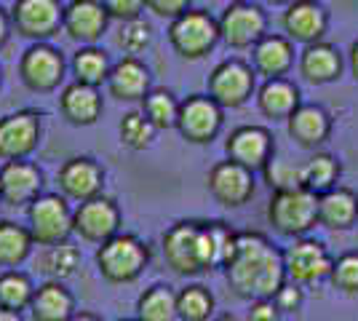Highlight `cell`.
<instances>
[{
  "mask_svg": "<svg viewBox=\"0 0 358 321\" xmlns=\"http://www.w3.org/2000/svg\"><path fill=\"white\" fill-rule=\"evenodd\" d=\"M110 70H113V62H110V57H107V51L96 48L94 43L80 48L73 59L75 80H83V83H91V86H102V83H107Z\"/></svg>",
  "mask_w": 358,
  "mask_h": 321,
  "instance_id": "cell-33",
  "label": "cell"
},
{
  "mask_svg": "<svg viewBox=\"0 0 358 321\" xmlns=\"http://www.w3.org/2000/svg\"><path fill=\"white\" fill-rule=\"evenodd\" d=\"M0 204H3V196H0Z\"/></svg>",
  "mask_w": 358,
  "mask_h": 321,
  "instance_id": "cell-51",
  "label": "cell"
},
{
  "mask_svg": "<svg viewBox=\"0 0 358 321\" xmlns=\"http://www.w3.org/2000/svg\"><path fill=\"white\" fill-rule=\"evenodd\" d=\"M268 222L286 238H299L318 225V196L308 187L275 190L268 204Z\"/></svg>",
  "mask_w": 358,
  "mask_h": 321,
  "instance_id": "cell-4",
  "label": "cell"
},
{
  "mask_svg": "<svg viewBox=\"0 0 358 321\" xmlns=\"http://www.w3.org/2000/svg\"><path fill=\"white\" fill-rule=\"evenodd\" d=\"M19 78L35 94L57 92L64 80V57L59 48L35 41L19 59Z\"/></svg>",
  "mask_w": 358,
  "mask_h": 321,
  "instance_id": "cell-8",
  "label": "cell"
},
{
  "mask_svg": "<svg viewBox=\"0 0 358 321\" xmlns=\"http://www.w3.org/2000/svg\"><path fill=\"white\" fill-rule=\"evenodd\" d=\"M57 183H59L62 196H67L70 201L80 204L86 199H94L102 193L105 187V169L99 166L94 158L86 155H78L64 161V166L57 174Z\"/></svg>",
  "mask_w": 358,
  "mask_h": 321,
  "instance_id": "cell-18",
  "label": "cell"
},
{
  "mask_svg": "<svg viewBox=\"0 0 358 321\" xmlns=\"http://www.w3.org/2000/svg\"><path fill=\"white\" fill-rule=\"evenodd\" d=\"M115 43L120 46V51L126 57H136L142 51H148L150 43H152V24L145 22L142 16H134V19H126L120 22V30Z\"/></svg>",
  "mask_w": 358,
  "mask_h": 321,
  "instance_id": "cell-38",
  "label": "cell"
},
{
  "mask_svg": "<svg viewBox=\"0 0 358 321\" xmlns=\"http://www.w3.org/2000/svg\"><path fill=\"white\" fill-rule=\"evenodd\" d=\"M73 228L75 233L89 241V244H102L110 236H115L120 230V209L118 204L107 196H94L78 204L73 214Z\"/></svg>",
  "mask_w": 358,
  "mask_h": 321,
  "instance_id": "cell-14",
  "label": "cell"
},
{
  "mask_svg": "<svg viewBox=\"0 0 358 321\" xmlns=\"http://www.w3.org/2000/svg\"><path fill=\"white\" fill-rule=\"evenodd\" d=\"M11 14H6L3 8H0V48L8 43V35H11Z\"/></svg>",
  "mask_w": 358,
  "mask_h": 321,
  "instance_id": "cell-45",
  "label": "cell"
},
{
  "mask_svg": "<svg viewBox=\"0 0 358 321\" xmlns=\"http://www.w3.org/2000/svg\"><path fill=\"white\" fill-rule=\"evenodd\" d=\"M32 246H35V238L30 228L11 220L0 222V268H19L30 257Z\"/></svg>",
  "mask_w": 358,
  "mask_h": 321,
  "instance_id": "cell-29",
  "label": "cell"
},
{
  "mask_svg": "<svg viewBox=\"0 0 358 321\" xmlns=\"http://www.w3.org/2000/svg\"><path fill=\"white\" fill-rule=\"evenodd\" d=\"M220 22V35L230 48H252L268 32V14L252 0L230 3Z\"/></svg>",
  "mask_w": 358,
  "mask_h": 321,
  "instance_id": "cell-11",
  "label": "cell"
},
{
  "mask_svg": "<svg viewBox=\"0 0 358 321\" xmlns=\"http://www.w3.org/2000/svg\"><path fill=\"white\" fill-rule=\"evenodd\" d=\"M331 255L321 241L315 238H305L299 236L292 241V246L284 249V265H286V278L294 281L299 287L308 284H318L321 278H329L331 273Z\"/></svg>",
  "mask_w": 358,
  "mask_h": 321,
  "instance_id": "cell-10",
  "label": "cell"
},
{
  "mask_svg": "<svg viewBox=\"0 0 358 321\" xmlns=\"http://www.w3.org/2000/svg\"><path fill=\"white\" fill-rule=\"evenodd\" d=\"M224 153L252 171H262L275 155V142L265 126H238L224 142Z\"/></svg>",
  "mask_w": 358,
  "mask_h": 321,
  "instance_id": "cell-16",
  "label": "cell"
},
{
  "mask_svg": "<svg viewBox=\"0 0 358 321\" xmlns=\"http://www.w3.org/2000/svg\"><path fill=\"white\" fill-rule=\"evenodd\" d=\"M64 6L62 0H14L11 24L22 38L45 41L62 30Z\"/></svg>",
  "mask_w": 358,
  "mask_h": 321,
  "instance_id": "cell-13",
  "label": "cell"
},
{
  "mask_svg": "<svg viewBox=\"0 0 358 321\" xmlns=\"http://www.w3.org/2000/svg\"><path fill=\"white\" fill-rule=\"evenodd\" d=\"M27 311L35 321H70L75 319V297L62 281L48 278L32 292Z\"/></svg>",
  "mask_w": 358,
  "mask_h": 321,
  "instance_id": "cell-28",
  "label": "cell"
},
{
  "mask_svg": "<svg viewBox=\"0 0 358 321\" xmlns=\"http://www.w3.org/2000/svg\"><path fill=\"white\" fill-rule=\"evenodd\" d=\"M268 6H289V3H294V0H265Z\"/></svg>",
  "mask_w": 358,
  "mask_h": 321,
  "instance_id": "cell-48",
  "label": "cell"
},
{
  "mask_svg": "<svg viewBox=\"0 0 358 321\" xmlns=\"http://www.w3.org/2000/svg\"><path fill=\"white\" fill-rule=\"evenodd\" d=\"M206 187L217 204H222L227 209H238V206L252 201L257 180H254L252 169L227 158V161H220L211 166L209 177H206Z\"/></svg>",
  "mask_w": 358,
  "mask_h": 321,
  "instance_id": "cell-12",
  "label": "cell"
},
{
  "mask_svg": "<svg viewBox=\"0 0 358 321\" xmlns=\"http://www.w3.org/2000/svg\"><path fill=\"white\" fill-rule=\"evenodd\" d=\"M284 30L294 43H315L324 41L329 30V11L318 0H294L286 6Z\"/></svg>",
  "mask_w": 358,
  "mask_h": 321,
  "instance_id": "cell-20",
  "label": "cell"
},
{
  "mask_svg": "<svg viewBox=\"0 0 358 321\" xmlns=\"http://www.w3.org/2000/svg\"><path fill=\"white\" fill-rule=\"evenodd\" d=\"M0 83H3V70H0Z\"/></svg>",
  "mask_w": 358,
  "mask_h": 321,
  "instance_id": "cell-50",
  "label": "cell"
},
{
  "mask_svg": "<svg viewBox=\"0 0 358 321\" xmlns=\"http://www.w3.org/2000/svg\"><path fill=\"white\" fill-rule=\"evenodd\" d=\"M73 214L75 209L70 206L67 196L59 193H43L27 206V228H30L32 238L38 246L57 244V241H67L75 233L73 228Z\"/></svg>",
  "mask_w": 358,
  "mask_h": 321,
  "instance_id": "cell-6",
  "label": "cell"
},
{
  "mask_svg": "<svg viewBox=\"0 0 358 321\" xmlns=\"http://www.w3.org/2000/svg\"><path fill=\"white\" fill-rule=\"evenodd\" d=\"M265 171V180L273 190H286V187H305L302 183V166L294 164H286V161H275V155L268 161Z\"/></svg>",
  "mask_w": 358,
  "mask_h": 321,
  "instance_id": "cell-40",
  "label": "cell"
},
{
  "mask_svg": "<svg viewBox=\"0 0 358 321\" xmlns=\"http://www.w3.org/2000/svg\"><path fill=\"white\" fill-rule=\"evenodd\" d=\"M78 268H80V249L73 246L70 241L48 244L45 252L41 255V271H43L48 278L64 281V278L75 276Z\"/></svg>",
  "mask_w": 358,
  "mask_h": 321,
  "instance_id": "cell-32",
  "label": "cell"
},
{
  "mask_svg": "<svg viewBox=\"0 0 358 321\" xmlns=\"http://www.w3.org/2000/svg\"><path fill=\"white\" fill-rule=\"evenodd\" d=\"M142 113L150 118V123L164 131V129H177L179 99L169 89H150L142 97Z\"/></svg>",
  "mask_w": 358,
  "mask_h": 321,
  "instance_id": "cell-34",
  "label": "cell"
},
{
  "mask_svg": "<svg viewBox=\"0 0 358 321\" xmlns=\"http://www.w3.org/2000/svg\"><path fill=\"white\" fill-rule=\"evenodd\" d=\"M150 89H152L150 67L136 57H123L118 64H113L107 76V92L120 102H142V97Z\"/></svg>",
  "mask_w": 358,
  "mask_h": 321,
  "instance_id": "cell-22",
  "label": "cell"
},
{
  "mask_svg": "<svg viewBox=\"0 0 358 321\" xmlns=\"http://www.w3.org/2000/svg\"><path fill=\"white\" fill-rule=\"evenodd\" d=\"M166 265L177 276H198L214 271L211 238L206 222H177L164 233Z\"/></svg>",
  "mask_w": 358,
  "mask_h": 321,
  "instance_id": "cell-2",
  "label": "cell"
},
{
  "mask_svg": "<svg viewBox=\"0 0 358 321\" xmlns=\"http://www.w3.org/2000/svg\"><path fill=\"white\" fill-rule=\"evenodd\" d=\"M289 137L305 150L321 148L331 134V115L321 105H302L289 115Z\"/></svg>",
  "mask_w": 358,
  "mask_h": 321,
  "instance_id": "cell-24",
  "label": "cell"
},
{
  "mask_svg": "<svg viewBox=\"0 0 358 321\" xmlns=\"http://www.w3.org/2000/svg\"><path fill=\"white\" fill-rule=\"evenodd\" d=\"M275 306H278V311H281V316L284 313H297L299 308H302V290H299V284H294V281H286L281 290L275 292Z\"/></svg>",
  "mask_w": 358,
  "mask_h": 321,
  "instance_id": "cell-41",
  "label": "cell"
},
{
  "mask_svg": "<svg viewBox=\"0 0 358 321\" xmlns=\"http://www.w3.org/2000/svg\"><path fill=\"white\" fill-rule=\"evenodd\" d=\"M155 126L150 123V118L142 113V110H131V113H126L123 118H120V126H118V134H120V142L129 148V150H148L150 145H152V139H155Z\"/></svg>",
  "mask_w": 358,
  "mask_h": 321,
  "instance_id": "cell-37",
  "label": "cell"
},
{
  "mask_svg": "<svg viewBox=\"0 0 358 321\" xmlns=\"http://www.w3.org/2000/svg\"><path fill=\"white\" fill-rule=\"evenodd\" d=\"M318 225L329 230H350L358 225V196L350 187H329L318 193Z\"/></svg>",
  "mask_w": 358,
  "mask_h": 321,
  "instance_id": "cell-26",
  "label": "cell"
},
{
  "mask_svg": "<svg viewBox=\"0 0 358 321\" xmlns=\"http://www.w3.org/2000/svg\"><path fill=\"white\" fill-rule=\"evenodd\" d=\"M331 284L343 294H358V252H345L331 262Z\"/></svg>",
  "mask_w": 358,
  "mask_h": 321,
  "instance_id": "cell-39",
  "label": "cell"
},
{
  "mask_svg": "<svg viewBox=\"0 0 358 321\" xmlns=\"http://www.w3.org/2000/svg\"><path fill=\"white\" fill-rule=\"evenodd\" d=\"M224 276L233 294L249 303L259 297H275V292L289 281L284 252L262 233H238V244L224 265Z\"/></svg>",
  "mask_w": 358,
  "mask_h": 321,
  "instance_id": "cell-1",
  "label": "cell"
},
{
  "mask_svg": "<svg viewBox=\"0 0 358 321\" xmlns=\"http://www.w3.org/2000/svg\"><path fill=\"white\" fill-rule=\"evenodd\" d=\"M224 107L209 94H193L179 102L177 131L193 145H209L222 131Z\"/></svg>",
  "mask_w": 358,
  "mask_h": 321,
  "instance_id": "cell-7",
  "label": "cell"
},
{
  "mask_svg": "<svg viewBox=\"0 0 358 321\" xmlns=\"http://www.w3.org/2000/svg\"><path fill=\"white\" fill-rule=\"evenodd\" d=\"M214 316V294L203 284H190L177 292V319L209 321Z\"/></svg>",
  "mask_w": 358,
  "mask_h": 321,
  "instance_id": "cell-35",
  "label": "cell"
},
{
  "mask_svg": "<svg viewBox=\"0 0 358 321\" xmlns=\"http://www.w3.org/2000/svg\"><path fill=\"white\" fill-rule=\"evenodd\" d=\"M281 319V311L275 306L273 297H259V300H252V308H249V321H278Z\"/></svg>",
  "mask_w": 358,
  "mask_h": 321,
  "instance_id": "cell-44",
  "label": "cell"
},
{
  "mask_svg": "<svg viewBox=\"0 0 358 321\" xmlns=\"http://www.w3.org/2000/svg\"><path fill=\"white\" fill-rule=\"evenodd\" d=\"M257 92V70L241 59L220 62L209 76V97L224 110L243 107Z\"/></svg>",
  "mask_w": 358,
  "mask_h": 321,
  "instance_id": "cell-9",
  "label": "cell"
},
{
  "mask_svg": "<svg viewBox=\"0 0 358 321\" xmlns=\"http://www.w3.org/2000/svg\"><path fill=\"white\" fill-rule=\"evenodd\" d=\"M190 3L193 0H145L148 11H152V14L161 16V19H174V16L185 14L190 8Z\"/></svg>",
  "mask_w": 358,
  "mask_h": 321,
  "instance_id": "cell-43",
  "label": "cell"
},
{
  "mask_svg": "<svg viewBox=\"0 0 358 321\" xmlns=\"http://www.w3.org/2000/svg\"><path fill=\"white\" fill-rule=\"evenodd\" d=\"M169 41L182 59H203L222 41L220 22L201 8H187L185 14L171 19L169 24Z\"/></svg>",
  "mask_w": 358,
  "mask_h": 321,
  "instance_id": "cell-5",
  "label": "cell"
},
{
  "mask_svg": "<svg viewBox=\"0 0 358 321\" xmlns=\"http://www.w3.org/2000/svg\"><path fill=\"white\" fill-rule=\"evenodd\" d=\"M102 3H105L110 19H120V22L134 19V16H142V11L148 8L145 0H102Z\"/></svg>",
  "mask_w": 358,
  "mask_h": 321,
  "instance_id": "cell-42",
  "label": "cell"
},
{
  "mask_svg": "<svg viewBox=\"0 0 358 321\" xmlns=\"http://www.w3.org/2000/svg\"><path fill=\"white\" fill-rule=\"evenodd\" d=\"M227 3H241V0H227Z\"/></svg>",
  "mask_w": 358,
  "mask_h": 321,
  "instance_id": "cell-49",
  "label": "cell"
},
{
  "mask_svg": "<svg viewBox=\"0 0 358 321\" xmlns=\"http://www.w3.org/2000/svg\"><path fill=\"white\" fill-rule=\"evenodd\" d=\"M41 142V115L19 110L0 118V161H16L35 153Z\"/></svg>",
  "mask_w": 358,
  "mask_h": 321,
  "instance_id": "cell-15",
  "label": "cell"
},
{
  "mask_svg": "<svg viewBox=\"0 0 358 321\" xmlns=\"http://www.w3.org/2000/svg\"><path fill=\"white\" fill-rule=\"evenodd\" d=\"M299 76L305 78L308 83H313V86L334 83L337 78L343 76V57H340V51L331 43H324V41L308 43V46L302 48V54H299Z\"/></svg>",
  "mask_w": 358,
  "mask_h": 321,
  "instance_id": "cell-25",
  "label": "cell"
},
{
  "mask_svg": "<svg viewBox=\"0 0 358 321\" xmlns=\"http://www.w3.org/2000/svg\"><path fill=\"white\" fill-rule=\"evenodd\" d=\"M302 105L299 86L289 78H265V83L257 92V107L265 118L273 121H289V115Z\"/></svg>",
  "mask_w": 358,
  "mask_h": 321,
  "instance_id": "cell-27",
  "label": "cell"
},
{
  "mask_svg": "<svg viewBox=\"0 0 358 321\" xmlns=\"http://www.w3.org/2000/svg\"><path fill=\"white\" fill-rule=\"evenodd\" d=\"M350 70H353V78H356L358 83V41L350 46Z\"/></svg>",
  "mask_w": 358,
  "mask_h": 321,
  "instance_id": "cell-46",
  "label": "cell"
},
{
  "mask_svg": "<svg viewBox=\"0 0 358 321\" xmlns=\"http://www.w3.org/2000/svg\"><path fill=\"white\" fill-rule=\"evenodd\" d=\"M43 190V171L27 158L6 161L0 166V196L6 206H30Z\"/></svg>",
  "mask_w": 358,
  "mask_h": 321,
  "instance_id": "cell-17",
  "label": "cell"
},
{
  "mask_svg": "<svg viewBox=\"0 0 358 321\" xmlns=\"http://www.w3.org/2000/svg\"><path fill=\"white\" fill-rule=\"evenodd\" d=\"M136 316L142 321H174L177 319V292L169 284H152L139 297Z\"/></svg>",
  "mask_w": 358,
  "mask_h": 321,
  "instance_id": "cell-30",
  "label": "cell"
},
{
  "mask_svg": "<svg viewBox=\"0 0 358 321\" xmlns=\"http://www.w3.org/2000/svg\"><path fill=\"white\" fill-rule=\"evenodd\" d=\"M340 161L329 153H313L305 164H302V183L308 190H313L315 196L318 193H327L329 187L340 183Z\"/></svg>",
  "mask_w": 358,
  "mask_h": 321,
  "instance_id": "cell-31",
  "label": "cell"
},
{
  "mask_svg": "<svg viewBox=\"0 0 358 321\" xmlns=\"http://www.w3.org/2000/svg\"><path fill=\"white\" fill-rule=\"evenodd\" d=\"M294 64V41L289 35L265 32L252 46V67L262 78H281Z\"/></svg>",
  "mask_w": 358,
  "mask_h": 321,
  "instance_id": "cell-23",
  "label": "cell"
},
{
  "mask_svg": "<svg viewBox=\"0 0 358 321\" xmlns=\"http://www.w3.org/2000/svg\"><path fill=\"white\" fill-rule=\"evenodd\" d=\"M22 316H19V311H11V308L0 306V321H19Z\"/></svg>",
  "mask_w": 358,
  "mask_h": 321,
  "instance_id": "cell-47",
  "label": "cell"
},
{
  "mask_svg": "<svg viewBox=\"0 0 358 321\" xmlns=\"http://www.w3.org/2000/svg\"><path fill=\"white\" fill-rule=\"evenodd\" d=\"M150 265V246L134 233H115L96 249V268L110 284H131Z\"/></svg>",
  "mask_w": 358,
  "mask_h": 321,
  "instance_id": "cell-3",
  "label": "cell"
},
{
  "mask_svg": "<svg viewBox=\"0 0 358 321\" xmlns=\"http://www.w3.org/2000/svg\"><path fill=\"white\" fill-rule=\"evenodd\" d=\"M32 292L35 287L27 273H22L16 268H6V273H0V306L22 313L30 308Z\"/></svg>",
  "mask_w": 358,
  "mask_h": 321,
  "instance_id": "cell-36",
  "label": "cell"
},
{
  "mask_svg": "<svg viewBox=\"0 0 358 321\" xmlns=\"http://www.w3.org/2000/svg\"><path fill=\"white\" fill-rule=\"evenodd\" d=\"M59 110L64 121L73 126H94L102 118V110H105L99 86H91L83 80L64 86V92L59 94Z\"/></svg>",
  "mask_w": 358,
  "mask_h": 321,
  "instance_id": "cell-21",
  "label": "cell"
},
{
  "mask_svg": "<svg viewBox=\"0 0 358 321\" xmlns=\"http://www.w3.org/2000/svg\"><path fill=\"white\" fill-rule=\"evenodd\" d=\"M107 24H110V14L102 0H73L70 6H64L62 30L83 46L96 43L105 35Z\"/></svg>",
  "mask_w": 358,
  "mask_h": 321,
  "instance_id": "cell-19",
  "label": "cell"
}]
</instances>
